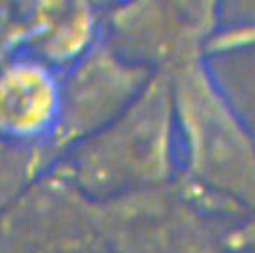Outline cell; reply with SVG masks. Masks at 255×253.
I'll list each match as a JSON object with an SVG mask.
<instances>
[{"mask_svg": "<svg viewBox=\"0 0 255 253\" xmlns=\"http://www.w3.org/2000/svg\"><path fill=\"white\" fill-rule=\"evenodd\" d=\"M61 117V90L40 61L18 59L0 68V135L29 140L45 135Z\"/></svg>", "mask_w": 255, "mask_h": 253, "instance_id": "cell-1", "label": "cell"}]
</instances>
